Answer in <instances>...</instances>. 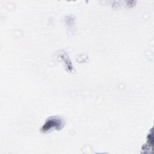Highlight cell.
<instances>
[{"label":"cell","mask_w":154,"mask_h":154,"mask_svg":"<svg viewBox=\"0 0 154 154\" xmlns=\"http://www.w3.org/2000/svg\"><path fill=\"white\" fill-rule=\"evenodd\" d=\"M63 125V122L61 120H60L59 118L54 117L51 118L50 119L48 120V121L45 124L44 126L42 128V131L43 132H46L50 130L51 129L53 128H55L57 129H60L61 128Z\"/></svg>","instance_id":"1"}]
</instances>
